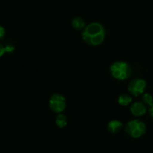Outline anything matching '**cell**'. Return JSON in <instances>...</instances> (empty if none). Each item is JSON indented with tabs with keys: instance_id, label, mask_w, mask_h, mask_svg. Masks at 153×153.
<instances>
[{
	"instance_id": "cell-5",
	"label": "cell",
	"mask_w": 153,
	"mask_h": 153,
	"mask_svg": "<svg viewBox=\"0 0 153 153\" xmlns=\"http://www.w3.org/2000/svg\"><path fill=\"white\" fill-rule=\"evenodd\" d=\"M146 84L144 80L141 79H136L130 82L128 89L129 93H131V94L137 97V96L143 94L145 88H146Z\"/></svg>"
},
{
	"instance_id": "cell-14",
	"label": "cell",
	"mask_w": 153,
	"mask_h": 153,
	"mask_svg": "<svg viewBox=\"0 0 153 153\" xmlns=\"http://www.w3.org/2000/svg\"><path fill=\"white\" fill-rule=\"evenodd\" d=\"M149 113H150V115L152 116V117L153 118V105L151 106L150 108H149Z\"/></svg>"
},
{
	"instance_id": "cell-2",
	"label": "cell",
	"mask_w": 153,
	"mask_h": 153,
	"mask_svg": "<svg viewBox=\"0 0 153 153\" xmlns=\"http://www.w3.org/2000/svg\"><path fill=\"white\" fill-rule=\"evenodd\" d=\"M111 76L118 80H126L131 75V69L130 66L124 61H117L110 67Z\"/></svg>"
},
{
	"instance_id": "cell-10",
	"label": "cell",
	"mask_w": 153,
	"mask_h": 153,
	"mask_svg": "<svg viewBox=\"0 0 153 153\" xmlns=\"http://www.w3.org/2000/svg\"><path fill=\"white\" fill-rule=\"evenodd\" d=\"M131 101H132V98L128 95H126V94L120 95L118 98V102L120 105L123 106L128 105L131 102Z\"/></svg>"
},
{
	"instance_id": "cell-7",
	"label": "cell",
	"mask_w": 153,
	"mask_h": 153,
	"mask_svg": "<svg viewBox=\"0 0 153 153\" xmlns=\"http://www.w3.org/2000/svg\"><path fill=\"white\" fill-rule=\"evenodd\" d=\"M123 127L122 123L118 120H111L108 125V129L111 133H117L121 130Z\"/></svg>"
},
{
	"instance_id": "cell-1",
	"label": "cell",
	"mask_w": 153,
	"mask_h": 153,
	"mask_svg": "<svg viewBox=\"0 0 153 153\" xmlns=\"http://www.w3.org/2000/svg\"><path fill=\"white\" fill-rule=\"evenodd\" d=\"M105 31L102 24L91 22L85 28L82 33L83 40L91 46H98L105 40Z\"/></svg>"
},
{
	"instance_id": "cell-9",
	"label": "cell",
	"mask_w": 153,
	"mask_h": 153,
	"mask_svg": "<svg viewBox=\"0 0 153 153\" xmlns=\"http://www.w3.org/2000/svg\"><path fill=\"white\" fill-rule=\"evenodd\" d=\"M55 123H56V125L58 127H59V128H64L67 124V117L64 114H59L57 116L56 120H55Z\"/></svg>"
},
{
	"instance_id": "cell-6",
	"label": "cell",
	"mask_w": 153,
	"mask_h": 153,
	"mask_svg": "<svg viewBox=\"0 0 153 153\" xmlns=\"http://www.w3.org/2000/svg\"><path fill=\"white\" fill-rule=\"evenodd\" d=\"M131 114L134 116L136 117H140L142 115H144L146 112V108L144 104L142 102H134L130 108Z\"/></svg>"
},
{
	"instance_id": "cell-4",
	"label": "cell",
	"mask_w": 153,
	"mask_h": 153,
	"mask_svg": "<svg viewBox=\"0 0 153 153\" xmlns=\"http://www.w3.org/2000/svg\"><path fill=\"white\" fill-rule=\"evenodd\" d=\"M49 108L55 113H61L66 108L65 98L60 94H54L49 100Z\"/></svg>"
},
{
	"instance_id": "cell-12",
	"label": "cell",
	"mask_w": 153,
	"mask_h": 153,
	"mask_svg": "<svg viewBox=\"0 0 153 153\" xmlns=\"http://www.w3.org/2000/svg\"><path fill=\"white\" fill-rule=\"evenodd\" d=\"M142 100L146 104L149 105V106L153 105V98L152 96L149 94H144L143 95V97H142Z\"/></svg>"
},
{
	"instance_id": "cell-11",
	"label": "cell",
	"mask_w": 153,
	"mask_h": 153,
	"mask_svg": "<svg viewBox=\"0 0 153 153\" xmlns=\"http://www.w3.org/2000/svg\"><path fill=\"white\" fill-rule=\"evenodd\" d=\"M14 51V47L11 45H6V46H3L2 44H0V58L4 55L5 52H9L11 53Z\"/></svg>"
},
{
	"instance_id": "cell-8",
	"label": "cell",
	"mask_w": 153,
	"mask_h": 153,
	"mask_svg": "<svg viewBox=\"0 0 153 153\" xmlns=\"http://www.w3.org/2000/svg\"><path fill=\"white\" fill-rule=\"evenodd\" d=\"M72 25L76 29H82L85 28V22L80 16H76L72 20Z\"/></svg>"
},
{
	"instance_id": "cell-13",
	"label": "cell",
	"mask_w": 153,
	"mask_h": 153,
	"mask_svg": "<svg viewBox=\"0 0 153 153\" xmlns=\"http://www.w3.org/2000/svg\"><path fill=\"white\" fill-rule=\"evenodd\" d=\"M4 34H5L4 28L1 25H0V40H1L4 37Z\"/></svg>"
},
{
	"instance_id": "cell-3",
	"label": "cell",
	"mask_w": 153,
	"mask_h": 153,
	"mask_svg": "<svg viewBox=\"0 0 153 153\" xmlns=\"http://www.w3.org/2000/svg\"><path fill=\"white\" fill-rule=\"evenodd\" d=\"M126 132L133 138H139L146 132V126L138 120L129 121L126 126Z\"/></svg>"
}]
</instances>
